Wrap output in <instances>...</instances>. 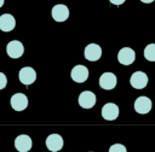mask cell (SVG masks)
<instances>
[{
    "label": "cell",
    "mask_w": 155,
    "mask_h": 152,
    "mask_svg": "<svg viewBox=\"0 0 155 152\" xmlns=\"http://www.w3.org/2000/svg\"><path fill=\"white\" fill-rule=\"evenodd\" d=\"M6 53L10 58L12 59H17L19 57L23 55L24 53V46L21 41H17V40H13V41H10L6 46Z\"/></svg>",
    "instance_id": "cell-1"
},
{
    "label": "cell",
    "mask_w": 155,
    "mask_h": 152,
    "mask_svg": "<svg viewBox=\"0 0 155 152\" xmlns=\"http://www.w3.org/2000/svg\"><path fill=\"white\" fill-rule=\"evenodd\" d=\"M18 78L19 81L24 84V86H29L35 80H36V72L33 68L30 66H24L19 70L18 72Z\"/></svg>",
    "instance_id": "cell-2"
},
{
    "label": "cell",
    "mask_w": 155,
    "mask_h": 152,
    "mask_svg": "<svg viewBox=\"0 0 155 152\" xmlns=\"http://www.w3.org/2000/svg\"><path fill=\"white\" fill-rule=\"evenodd\" d=\"M136 59V52L130 47H124L117 53V60L122 65H131Z\"/></svg>",
    "instance_id": "cell-3"
},
{
    "label": "cell",
    "mask_w": 155,
    "mask_h": 152,
    "mask_svg": "<svg viewBox=\"0 0 155 152\" xmlns=\"http://www.w3.org/2000/svg\"><path fill=\"white\" fill-rule=\"evenodd\" d=\"M70 76L73 78V81H75L78 83H82L88 78V69L85 65H81V64L75 65L71 69Z\"/></svg>",
    "instance_id": "cell-4"
},
{
    "label": "cell",
    "mask_w": 155,
    "mask_h": 152,
    "mask_svg": "<svg viewBox=\"0 0 155 152\" xmlns=\"http://www.w3.org/2000/svg\"><path fill=\"white\" fill-rule=\"evenodd\" d=\"M151 107H153V103L148 97H144V95L138 97L134 101V110L140 115L148 113L151 110Z\"/></svg>",
    "instance_id": "cell-5"
},
{
    "label": "cell",
    "mask_w": 155,
    "mask_h": 152,
    "mask_svg": "<svg viewBox=\"0 0 155 152\" xmlns=\"http://www.w3.org/2000/svg\"><path fill=\"white\" fill-rule=\"evenodd\" d=\"M130 83L136 89H143L148 84V76L143 71H136L130 78Z\"/></svg>",
    "instance_id": "cell-6"
},
{
    "label": "cell",
    "mask_w": 155,
    "mask_h": 152,
    "mask_svg": "<svg viewBox=\"0 0 155 152\" xmlns=\"http://www.w3.org/2000/svg\"><path fill=\"white\" fill-rule=\"evenodd\" d=\"M51 14L56 22H64L69 17V10L64 4H58L52 7Z\"/></svg>",
    "instance_id": "cell-7"
},
{
    "label": "cell",
    "mask_w": 155,
    "mask_h": 152,
    "mask_svg": "<svg viewBox=\"0 0 155 152\" xmlns=\"http://www.w3.org/2000/svg\"><path fill=\"white\" fill-rule=\"evenodd\" d=\"M117 83V78L113 72H103L99 77V86L105 90L113 89Z\"/></svg>",
    "instance_id": "cell-8"
},
{
    "label": "cell",
    "mask_w": 155,
    "mask_h": 152,
    "mask_svg": "<svg viewBox=\"0 0 155 152\" xmlns=\"http://www.w3.org/2000/svg\"><path fill=\"white\" fill-rule=\"evenodd\" d=\"M10 103H11V106H12L13 110H16V111H23L28 106V98L23 93H16V94H13L11 97Z\"/></svg>",
    "instance_id": "cell-9"
},
{
    "label": "cell",
    "mask_w": 155,
    "mask_h": 152,
    "mask_svg": "<svg viewBox=\"0 0 155 152\" xmlns=\"http://www.w3.org/2000/svg\"><path fill=\"white\" fill-rule=\"evenodd\" d=\"M85 58L90 62H96L101 58L102 55V48L97 43H88L86 47H85Z\"/></svg>",
    "instance_id": "cell-10"
},
{
    "label": "cell",
    "mask_w": 155,
    "mask_h": 152,
    "mask_svg": "<svg viewBox=\"0 0 155 152\" xmlns=\"http://www.w3.org/2000/svg\"><path fill=\"white\" fill-rule=\"evenodd\" d=\"M96 104V95L91 90H84L79 95V105L84 109H91Z\"/></svg>",
    "instance_id": "cell-11"
},
{
    "label": "cell",
    "mask_w": 155,
    "mask_h": 152,
    "mask_svg": "<svg viewBox=\"0 0 155 152\" xmlns=\"http://www.w3.org/2000/svg\"><path fill=\"white\" fill-rule=\"evenodd\" d=\"M119 116V107L114 103H107L102 107V117L107 121H114Z\"/></svg>",
    "instance_id": "cell-12"
},
{
    "label": "cell",
    "mask_w": 155,
    "mask_h": 152,
    "mask_svg": "<svg viewBox=\"0 0 155 152\" xmlns=\"http://www.w3.org/2000/svg\"><path fill=\"white\" fill-rule=\"evenodd\" d=\"M31 145H33V142H31V139L29 135L22 134L15 139V147L19 152H28L31 148Z\"/></svg>",
    "instance_id": "cell-13"
},
{
    "label": "cell",
    "mask_w": 155,
    "mask_h": 152,
    "mask_svg": "<svg viewBox=\"0 0 155 152\" xmlns=\"http://www.w3.org/2000/svg\"><path fill=\"white\" fill-rule=\"evenodd\" d=\"M46 147L51 152H57L63 147V138L58 134H51L46 139Z\"/></svg>",
    "instance_id": "cell-14"
},
{
    "label": "cell",
    "mask_w": 155,
    "mask_h": 152,
    "mask_svg": "<svg viewBox=\"0 0 155 152\" xmlns=\"http://www.w3.org/2000/svg\"><path fill=\"white\" fill-rule=\"evenodd\" d=\"M16 27V19L10 13H4L0 16V30L2 31H11Z\"/></svg>",
    "instance_id": "cell-15"
},
{
    "label": "cell",
    "mask_w": 155,
    "mask_h": 152,
    "mask_svg": "<svg viewBox=\"0 0 155 152\" xmlns=\"http://www.w3.org/2000/svg\"><path fill=\"white\" fill-rule=\"evenodd\" d=\"M144 57L149 62H155V43H149L144 48Z\"/></svg>",
    "instance_id": "cell-16"
},
{
    "label": "cell",
    "mask_w": 155,
    "mask_h": 152,
    "mask_svg": "<svg viewBox=\"0 0 155 152\" xmlns=\"http://www.w3.org/2000/svg\"><path fill=\"white\" fill-rule=\"evenodd\" d=\"M109 152H127V150H126V147H125L124 145H121V144H114V145L110 146Z\"/></svg>",
    "instance_id": "cell-17"
},
{
    "label": "cell",
    "mask_w": 155,
    "mask_h": 152,
    "mask_svg": "<svg viewBox=\"0 0 155 152\" xmlns=\"http://www.w3.org/2000/svg\"><path fill=\"white\" fill-rule=\"evenodd\" d=\"M6 84H7V78H6V76H5L4 72H0V90L4 89V88L6 87Z\"/></svg>",
    "instance_id": "cell-18"
},
{
    "label": "cell",
    "mask_w": 155,
    "mask_h": 152,
    "mask_svg": "<svg viewBox=\"0 0 155 152\" xmlns=\"http://www.w3.org/2000/svg\"><path fill=\"white\" fill-rule=\"evenodd\" d=\"M109 1H110L111 4H114V5H117V6H119V5L124 4V2L126 1V0H109Z\"/></svg>",
    "instance_id": "cell-19"
},
{
    "label": "cell",
    "mask_w": 155,
    "mask_h": 152,
    "mask_svg": "<svg viewBox=\"0 0 155 152\" xmlns=\"http://www.w3.org/2000/svg\"><path fill=\"white\" fill-rule=\"evenodd\" d=\"M142 2H144V4H150V2H153L154 0H140Z\"/></svg>",
    "instance_id": "cell-20"
},
{
    "label": "cell",
    "mask_w": 155,
    "mask_h": 152,
    "mask_svg": "<svg viewBox=\"0 0 155 152\" xmlns=\"http://www.w3.org/2000/svg\"><path fill=\"white\" fill-rule=\"evenodd\" d=\"M4 2H5V0H0V7L4 5Z\"/></svg>",
    "instance_id": "cell-21"
}]
</instances>
